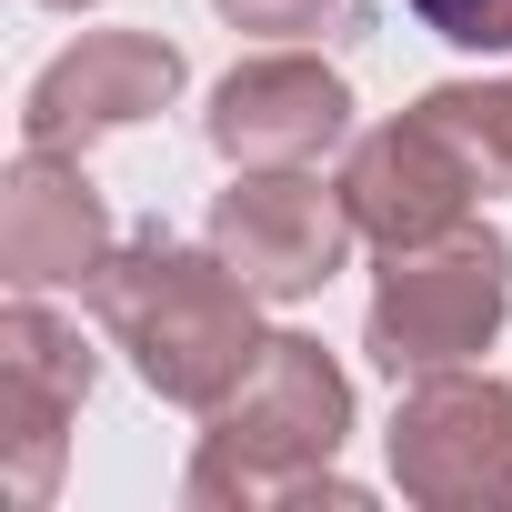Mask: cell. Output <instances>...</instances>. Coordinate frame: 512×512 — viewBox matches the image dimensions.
Instances as JSON below:
<instances>
[{
	"label": "cell",
	"instance_id": "8",
	"mask_svg": "<svg viewBox=\"0 0 512 512\" xmlns=\"http://www.w3.org/2000/svg\"><path fill=\"white\" fill-rule=\"evenodd\" d=\"M201 131H211V151L231 171H312L332 141H352V81L332 61L262 51V61H241L211 91Z\"/></svg>",
	"mask_w": 512,
	"mask_h": 512
},
{
	"label": "cell",
	"instance_id": "1",
	"mask_svg": "<svg viewBox=\"0 0 512 512\" xmlns=\"http://www.w3.org/2000/svg\"><path fill=\"white\" fill-rule=\"evenodd\" d=\"M262 292H251L221 251L201 241H161V231H141V241H121L111 262L91 272V322L131 352V372L161 392V402H181V412H211L251 362H262V312H251Z\"/></svg>",
	"mask_w": 512,
	"mask_h": 512
},
{
	"label": "cell",
	"instance_id": "4",
	"mask_svg": "<svg viewBox=\"0 0 512 512\" xmlns=\"http://www.w3.org/2000/svg\"><path fill=\"white\" fill-rule=\"evenodd\" d=\"M392 482L432 512L512 502V382L492 372H422L392 402Z\"/></svg>",
	"mask_w": 512,
	"mask_h": 512
},
{
	"label": "cell",
	"instance_id": "5",
	"mask_svg": "<svg viewBox=\"0 0 512 512\" xmlns=\"http://www.w3.org/2000/svg\"><path fill=\"white\" fill-rule=\"evenodd\" d=\"M352 241H362V221H352L342 181H312V171H241L211 201V251L262 302H312L352 262Z\"/></svg>",
	"mask_w": 512,
	"mask_h": 512
},
{
	"label": "cell",
	"instance_id": "11",
	"mask_svg": "<svg viewBox=\"0 0 512 512\" xmlns=\"http://www.w3.org/2000/svg\"><path fill=\"white\" fill-rule=\"evenodd\" d=\"M422 111L472 151L482 191H512V81H442V91H422Z\"/></svg>",
	"mask_w": 512,
	"mask_h": 512
},
{
	"label": "cell",
	"instance_id": "12",
	"mask_svg": "<svg viewBox=\"0 0 512 512\" xmlns=\"http://www.w3.org/2000/svg\"><path fill=\"white\" fill-rule=\"evenodd\" d=\"M412 11L452 51H512V0H412Z\"/></svg>",
	"mask_w": 512,
	"mask_h": 512
},
{
	"label": "cell",
	"instance_id": "14",
	"mask_svg": "<svg viewBox=\"0 0 512 512\" xmlns=\"http://www.w3.org/2000/svg\"><path fill=\"white\" fill-rule=\"evenodd\" d=\"M51 11H91V0H51Z\"/></svg>",
	"mask_w": 512,
	"mask_h": 512
},
{
	"label": "cell",
	"instance_id": "13",
	"mask_svg": "<svg viewBox=\"0 0 512 512\" xmlns=\"http://www.w3.org/2000/svg\"><path fill=\"white\" fill-rule=\"evenodd\" d=\"M211 11L231 21V31H262V41H302V31H322L342 0H211Z\"/></svg>",
	"mask_w": 512,
	"mask_h": 512
},
{
	"label": "cell",
	"instance_id": "10",
	"mask_svg": "<svg viewBox=\"0 0 512 512\" xmlns=\"http://www.w3.org/2000/svg\"><path fill=\"white\" fill-rule=\"evenodd\" d=\"M111 211L91 191V171L71 151L21 141L11 181H0V272L11 292H91V272L111 262Z\"/></svg>",
	"mask_w": 512,
	"mask_h": 512
},
{
	"label": "cell",
	"instance_id": "6",
	"mask_svg": "<svg viewBox=\"0 0 512 512\" xmlns=\"http://www.w3.org/2000/svg\"><path fill=\"white\" fill-rule=\"evenodd\" d=\"M91 342L41 302V292H21L11 312H0V472H11V502H51V482H61V442H71V422H81V402H91Z\"/></svg>",
	"mask_w": 512,
	"mask_h": 512
},
{
	"label": "cell",
	"instance_id": "3",
	"mask_svg": "<svg viewBox=\"0 0 512 512\" xmlns=\"http://www.w3.org/2000/svg\"><path fill=\"white\" fill-rule=\"evenodd\" d=\"M502 312H512V241L462 221L422 251H392V272L372 292V322H362V352L392 382H422V372H452V362L492 352Z\"/></svg>",
	"mask_w": 512,
	"mask_h": 512
},
{
	"label": "cell",
	"instance_id": "7",
	"mask_svg": "<svg viewBox=\"0 0 512 512\" xmlns=\"http://www.w3.org/2000/svg\"><path fill=\"white\" fill-rule=\"evenodd\" d=\"M342 201H352L362 241H382V251H422V241L462 231L472 201H492V191H482L472 151L412 101L402 121H372V131L352 141V161H342Z\"/></svg>",
	"mask_w": 512,
	"mask_h": 512
},
{
	"label": "cell",
	"instance_id": "2",
	"mask_svg": "<svg viewBox=\"0 0 512 512\" xmlns=\"http://www.w3.org/2000/svg\"><path fill=\"white\" fill-rule=\"evenodd\" d=\"M211 432H201V452H191V472H181V492L191 502H362L342 472H332V452H342V432H352V382H342V362L312 342V332H272L262 342V362H251L211 412H201Z\"/></svg>",
	"mask_w": 512,
	"mask_h": 512
},
{
	"label": "cell",
	"instance_id": "9",
	"mask_svg": "<svg viewBox=\"0 0 512 512\" xmlns=\"http://www.w3.org/2000/svg\"><path fill=\"white\" fill-rule=\"evenodd\" d=\"M181 101V51L161 31H81L21 101V141L41 151H81L101 131H131L151 111Z\"/></svg>",
	"mask_w": 512,
	"mask_h": 512
}]
</instances>
